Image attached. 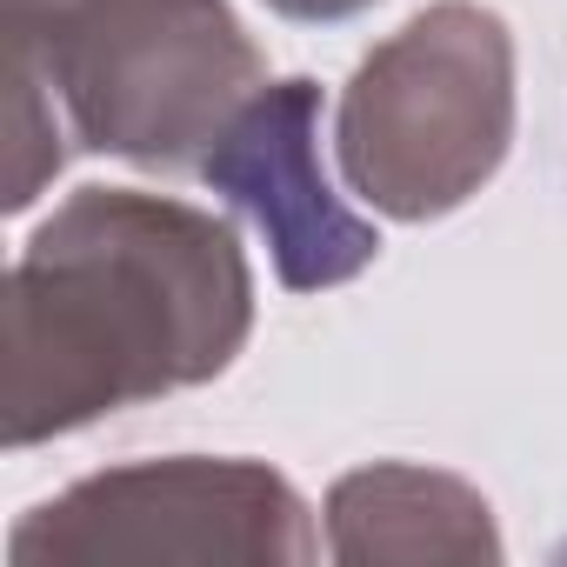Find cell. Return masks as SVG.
Returning a JSON list of instances; mask_svg holds the SVG:
<instances>
[{"mask_svg":"<svg viewBox=\"0 0 567 567\" xmlns=\"http://www.w3.org/2000/svg\"><path fill=\"white\" fill-rule=\"evenodd\" d=\"M334 560H501L494 507L481 487L414 461H374L328 494Z\"/></svg>","mask_w":567,"mask_h":567,"instance_id":"obj_6","label":"cell"},{"mask_svg":"<svg viewBox=\"0 0 567 567\" xmlns=\"http://www.w3.org/2000/svg\"><path fill=\"white\" fill-rule=\"evenodd\" d=\"M514 141V34L481 0H434L348 81L334 154L388 220H441L474 200Z\"/></svg>","mask_w":567,"mask_h":567,"instance_id":"obj_3","label":"cell"},{"mask_svg":"<svg viewBox=\"0 0 567 567\" xmlns=\"http://www.w3.org/2000/svg\"><path fill=\"white\" fill-rule=\"evenodd\" d=\"M254 328V274L207 207L81 187L8 274V447L200 388Z\"/></svg>","mask_w":567,"mask_h":567,"instance_id":"obj_1","label":"cell"},{"mask_svg":"<svg viewBox=\"0 0 567 567\" xmlns=\"http://www.w3.org/2000/svg\"><path fill=\"white\" fill-rule=\"evenodd\" d=\"M8 68H28L68 134L141 167H200L267 81L227 0H0Z\"/></svg>","mask_w":567,"mask_h":567,"instance_id":"obj_2","label":"cell"},{"mask_svg":"<svg viewBox=\"0 0 567 567\" xmlns=\"http://www.w3.org/2000/svg\"><path fill=\"white\" fill-rule=\"evenodd\" d=\"M200 181L227 194L267 240L280 288L321 295L374 267L381 234L321 174V87L260 81L200 161Z\"/></svg>","mask_w":567,"mask_h":567,"instance_id":"obj_5","label":"cell"},{"mask_svg":"<svg viewBox=\"0 0 567 567\" xmlns=\"http://www.w3.org/2000/svg\"><path fill=\"white\" fill-rule=\"evenodd\" d=\"M274 14H288V21H348L361 8H374V0H267Z\"/></svg>","mask_w":567,"mask_h":567,"instance_id":"obj_8","label":"cell"},{"mask_svg":"<svg viewBox=\"0 0 567 567\" xmlns=\"http://www.w3.org/2000/svg\"><path fill=\"white\" fill-rule=\"evenodd\" d=\"M308 501L260 461H134L41 501L8 560H315Z\"/></svg>","mask_w":567,"mask_h":567,"instance_id":"obj_4","label":"cell"},{"mask_svg":"<svg viewBox=\"0 0 567 567\" xmlns=\"http://www.w3.org/2000/svg\"><path fill=\"white\" fill-rule=\"evenodd\" d=\"M68 121L54 107V94L28 74V68H8V214L34 207V194L61 174L68 161Z\"/></svg>","mask_w":567,"mask_h":567,"instance_id":"obj_7","label":"cell"}]
</instances>
